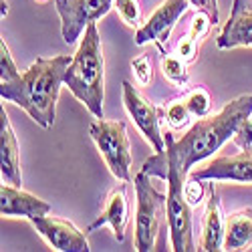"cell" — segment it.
I'll list each match as a JSON object with an SVG mask.
<instances>
[{
    "label": "cell",
    "mask_w": 252,
    "mask_h": 252,
    "mask_svg": "<svg viewBox=\"0 0 252 252\" xmlns=\"http://www.w3.org/2000/svg\"><path fill=\"white\" fill-rule=\"evenodd\" d=\"M73 57L57 55L53 59L38 57L25 73L0 81V97L23 107L40 127L51 129L57 117V99L65 85V71Z\"/></svg>",
    "instance_id": "cell-1"
},
{
    "label": "cell",
    "mask_w": 252,
    "mask_h": 252,
    "mask_svg": "<svg viewBox=\"0 0 252 252\" xmlns=\"http://www.w3.org/2000/svg\"><path fill=\"white\" fill-rule=\"evenodd\" d=\"M165 150L158 152L154 158L145 159L141 172L148 176H156L167 182V200H165V220L170 230L172 250L176 252H192L194 246V222H192V206L186 200L184 184L186 176L182 174L178 152L174 145V137L165 131Z\"/></svg>",
    "instance_id": "cell-2"
},
{
    "label": "cell",
    "mask_w": 252,
    "mask_h": 252,
    "mask_svg": "<svg viewBox=\"0 0 252 252\" xmlns=\"http://www.w3.org/2000/svg\"><path fill=\"white\" fill-rule=\"evenodd\" d=\"M252 111V95H242L224 105V109L216 115H206L198 119L180 141H174L182 174L188 176L192 167L210 158L222 148V143L234 137L242 119Z\"/></svg>",
    "instance_id": "cell-3"
},
{
    "label": "cell",
    "mask_w": 252,
    "mask_h": 252,
    "mask_svg": "<svg viewBox=\"0 0 252 252\" xmlns=\"http://www.w3.org/2000/svg\"><path fill=\"white\" fill-rule=\"evenodd\" d=\"M105 59L97 23L85 29L81 45L65 71V85L69 91L95 115L103 117V85H105Z\"/></svg>",
    "instance_id": "cell-4"
},
{
    "label": "cell",
    "mask_w": 252,
    "mask_h": 252,
    "mask_svg": "<svg viewBox=\"0 0 252 252\" xmlns=\"http://www.w3.org/2000/svg\"><path fill=\"white\" fill-rule=\"evenodd\" d=\"M152 176L139 174L133 178L135 194H137V216H135V250L150 252L156 248V238L161 230L165 212V200L167 194L156 190V186L150 180Z\"/></svg>",
    "instance_id": "cell-5"
},
{
    "label": "cell",
    "mask_w": 252,
    "mask_h": 252,
    "mask_svg": "<svg viewBox=\"0 0 252 252\" xmlns=\"http://www.w3.org/2000/svg\"><path fill=\"white\" fill-rule=\"evenodd\" d=\"M89 135L97 143V150L101 152L105 163L111 170V174L121 182H131V148L129 137L123 121H107L97 117L91 127Z\"/></svg>",
    "instance_id": "cell-6"
},
{
    "label": "cell",
    "mask_w": 252,
    "mask_h": 252,
    "mask_svg": "<svg viewBox=\"0 0 252 252\" xmlns=\"http://www.w3.org/2000/svg\"><path fill=\"white\" fill-rule=\"evenodd\" d=\"M113 2L115 0H55L63 40L73 45L91 23H97L111 10Z\"/></svg>",
    "instance_id": "cell-7"
},
{
    "label": "cell",
    "mask_w": 252,
    "mask_h": 252,
    "mask_svg": "<svg viewBox=\"0 0 252 252\" xmlns=\"http://www.w3.org/2000/svg\"><path fill=\"white\" fill-rule=\"evenodd\" d=\"M123 103H125V109H127L129 117L139 127V131L154 145L156 154L163 152L165 150V137L159 129L161 109H158L156 105H152L129 81H123Z\"/></svg>",
    "instance_id": "cell-8"
},
{
    "label": "cell",
    "mask_w": 252,
    "mask_h": 252,
    "mask_svg": "<svg viewBox=\"0 0 252 252\" xmlns=\"http://www.w3.org/2000/svg\"><path fill=\"white\" fill-rule=\"evenodd\" d=\"M188 6H190V0H165V2H161L152 12V16L145 20V25H141L137 29L135 43L137 45L156 43L159 47V51L165 55L167 38H170L180 16L188 10Z\"/></svg>",
    "instance_id": "cell-9"
},
{
    "label": "cell",
    "mask_w": 252,
    "mask_h": 252,
    "mask_svg": "<svg viewBox=\"0 0 252 252\" xmlns=\"http://www.w3.org/2000/svg\"><path fill=\"white\" fill-rule=\"evenodd\" d=\"M31 224L59 252H87L89 250L85 232H81L73 222L65 218L45 214V216L31 218Z\"/></svg>",
    "instance_id": "cell-10"
},
{
    "label": "cell",
    "mask_w": 252,
    "mask_h": 252,
    "mask_svg": "<svg viewBox=\"0 0 252 252\" xmlns=\"http://www.w3.org/2000/svg\"><path fill=\"white\" fill-rule=\"evenodd\" d=\"M198 180H228V182H240L252 184V150H242L236 156H220L212 159L206 167L196 170L190 174Z\"/></svg>",
    "instance_id": "cell-11"
},
{
    "label": "cell",
    "mask_w": 252,
    "mask_h": 252,
    "mask_svg": "<svg viewBox=\"0 0 252 252\" xmlns=\"http://www.w3.org/2000/svg\"><path fill=\"white\" fill-rule=\"evenodd\" d=\"M220 49L252 47V0H234L232 12L216 38Z\"/></svg>",
    "instance_id": "cell-12"
},
{
    "label": "cell",
    "mask_w": 252,
    "mask_h": 252,
    "mask_svg": "<svg viewBox=\"0 0 252 252\" xmlns=\"http://www.w3.org/2000/svg\"><path fill=\"white\" fill-rule=\"evenodd\" d=\"M0 212H2V216H20L31 220L36 216L49 214L51 204L25 192L23 188L6 182L2 184V190H0Z\"/></svg>",
    "instance_id": "cell-13"
},
{
    "label": "cell",
    "mask_w": 252,
    "mask_h": 252,
    "mask_svg": "<svg viewBox=\"0 0 252 252\" xmlns=\"http://www.w3.org/2000/svg\"><path fill=\"white\" fill-rule=\"evenodd\" d=\"M129 222V204H127V192H125V184L117 186L111 190L107 202H105V208L101 216H97L95 222H91L87 226V232H93V230L109 224L113 228V236L117 242H123L125 238V228H127Z\"/></svg>",
    "instance_id": "cell-14"
},
{
    "label": "cell",
    "mask_w": 252,
    "mask_h": 252,
    "mask_svg": "<svg viewBox=\"0 0 252 252\" xmlns=\"http://www.w3.org/2000/svg\"><path fill=\"white\" fill-rule=\"evenodd\" d=\"M0 172H2L4 182L20 188L23 178H20L18 141H16V135L12 131V125H10V119L4 107L0 109Z\"/></svg>",
    "instance_id": "cell-15"
},
{
    "label": "cell",
    "mask_w": 252,
    "mask_h": 252,
    "mask_svg": "<svg viewBox=\"0 0 252 252\" xmlns=\"http://www.w3.org/2000/svg\"><path fill=\"white\" fill-rule=\"evenodd\" d=\"M224 222L226 220L222 216L220 196L216 192V188L212 186L208 204H206L204 220H202V242H200V250H206V252L224 250Z\"/></svg>",
    "instance_id": "cell-16"
},
{
    "label": "cell",
    "mask_w": 252,
    "mask_h": 252,
    "mask_svg": "<svg viewBox=\"0 0 252 252\" xmlns=\"http://www.w3.org/2000/svg\"><path fill=\"white\" fill-rule=\"evenodd\" d=\"M252 246V208L232 212L224 222V250H244Z\"/></svg>",
    "instance_id": "cell-17"
},
{
    "label": "cell",
    "mask_w": 252,
    "mask_h": 252,
    "mask_svg": "<svg viewBox=\"0 0 252 252\" xmlns=\"http://www.w3.org/2000/svg\"><path fill=\"white\" fill-rule=\"evenodd\" d=\"M161 71L163 75L170 79L174 85L182 87L188 83V71H186V61L182 57H174V55H165L161 59Z\"/></svg>",
    "instance_id": "cell-18"
},
{
    "label": "cell",
    "mask_w": 252,
    "mask_h": 252,
    "mask_svg": "<svg viewBox=\"0 0 252 252\" xmlns=\"http://www.w3.org/2000/svg\"><path fill=\"white\" fill-rule=\"evenodd\" d=\"M190 117H192V111L188 107L186 99H176L165 107V121L170 123L174 129L186 127V125L190 123Z\"/></svg>",
    "instance_id": "cell-19"
},
{
    "label": "cell",
    "mask_w": 252,
    "mask_h": 252,
    "mask_svg": "<svg viewBox=\"0 0 252 252\" xmlns=\"http://www.w3.org/2000/svg\"><path fill=\"white\" fill-rule=\"evenodd\" d=\"M184 99H186L188 107H190L194 117H206L210 113V109H212V97H210V93L204 87H196Z\"/></svg>",
    "instance_id": "cell-20"
},
{
    "label": "cell",
    "mask_w": 252,
    "mask_h": 252,
    "mask_svg": "<svg viewBox=\"0 0 252 252\" xmlns=\"http://www.w3.org/2000/svg\"><path fill=\"white\" fill-rule=\"evenodd\" d=\"M115 8L119 16L127 23L129 27H137L141 20V6L139 0H115Z\"/></svg>",
    "instance_id": "cell-21"
},
{
    "label": "cell",
    "mask_w": 252,
    "mask_h": 252,
    "mask_svg": "<svg viewBox=\"0 0 252 252\" xmlns=\"http://www.w3.org/2000/svg\"><path fill=\"white\" fill-rule=\"evenodd\" d=\"M234 143L238 145L240 150H246V152L252 150V111L238 125V129L234 133Z\"/></svg>",
    "instance_id": "cell-22"
},
{
    "label": "cell",
    "mask_w": 252,
    "mask_h": 252,
    "mask_svg": "<svg viewBox=\"0 0 252 252\" xmlns=\"http://www.w3.org/2000/svg\"><path fill=\"white\" fill-rule=\"evenodd\" d=\"M212 25H214V20L210 18V14L204 12V10H198L194 20H192V29H190V32H188V34H190L192 38H196V40H200L202 36L208 34V31H210V27H212Z\"/></svg>",
    "instance_id": "cell-23"
},
{
    "label": "cell",
    "mask_w": 252,
    "mask_h": 252,
    "mask_svg": "<svg viewBox=\"0 0 252 252\" xmlns=\"http://www.w3.org/2000/svg\"><path fill=\"white\" fill-rule=\"evenodd\" d=\"M131 67H133V73H135V77H137V81L141 83V85H150V83H152V63H150V57L141 55V57L133 59Z\"/></svg>",
    "instance_id": "cell-24"
},
{
    "label": "cell",
    "mask_w": 252,
    "mask_h": 252,
    "mask_svg": "<svg viewBox=\"0 0 252 252\" xmlns=\"http://www.w3.org/2000/svg\"><path fill=\"white\" fill-rule=\"evenodd\" d=\"M204 180H198V178H192L186 180L184 184V194H186V200L190 202V206H198L202 200H204Z\"/></svg>",
    "instance_id": "cell-25"
},
{
    "label": "cell",
    "mask_w": 252,
    "mask_h": 252,
    "mask_svg": "<svg viewBox=\"0 0 252 252\" xmlns=\"http://www.w3.org/2000/svg\"><path fill=\"white\" fill-rule=\"evenodd\" d=\"M196 53H198V40L192 38L190 34L182 36L178 43V57H182L186 63H192L196 59Z\"/></svg>",
    "instance_id": "cell-26"
},
{
    "label": "cell",
    "mask_w": 252,
    "mask_h": 252,
    "mask_svg": "<svg viewBox=\"0 0 252 252\" xmlns=\"http://www.w3.org/2000/svg\"><path fill=\"white\" fill-rule=\"evenodd\" d=\"M190 4H192L196 10L208 12L210 18L214 20V25L218 23V4H216V0H190Z\"/></svg>",
    "instance_id": "cell-27"
},
{
    "label": "cell",
    "mask_w": 252,
    "mask_h": 252,
    "mask_svg": "<svg viewBox=\"0 0 252 252\" xmlns=\"http://www.w3.org/2000/svg\"><path fill=\"white\" fill-rule=\"evenodd\" d=\"M8 12V4H6V0H2V16H6Z\"/></svg>",
    "instance_id": "cell-28"
}]
</instances>
